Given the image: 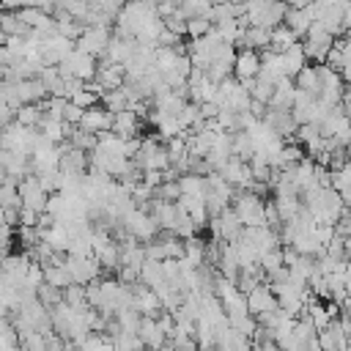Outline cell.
Instances as JSON below:
<instances>
[{
    "label": "cell",
    "instance_id": "7dc6e473",
    "mask_svg": "<svg viewBox=\"0 0 351 351\" xmlns=\"http://www.w3.org/2000/svg\"><path fill=\"white\" fill-rule=\"evenodd\" d=\"M69 101H74V104H77V107H82V110H90V107H96L99 93H96V90H90V88L85 85V88H80Z\"/></svg>",
    "mask_w": 351,
    "mask_h": 351
},
{
    "label": "cell",
    "instance_id": "7bdbcfd3",
    "mask_svg": "<svg viewBox=\"0 0 351 351\" xmlns=\"http://www.w3.org/2000/svg\"><path fill=\"white\" fill-rule=\"evenodd\" d=\"M211 30H214V22H211L208 16H195V19L186 22V36H189V38H203V36H208Z\"/></svg>",
    "mask_w": 351,
    "mask_h": 351
},
{
    "label": "cell",
    "instance_id": "603a6c76",
    "mask_svg": "<svg viewBox=\"0 0 351 351\" xmlns=\"http://www.w3.org/2000/svg\"><path fill=\"white\" fill-rule=\"evenodd\" d=\"M282 60H285V71H288V77H293L296 80V74L307 66V52H304V41H296L291 49H285L282 52Z\"/></svg>",
    "mask_w": 351,
    "mask_h": 351
},
{
    "label": "cell",
    "instance_id": "4fadbf2b",
    "mask_svg": "<svg viewBox=\"0 0 351 351\" xmlns=\"http://www.w3.org/2000/svg\"><path fill=\"white\" fill-rule=\"evenodd\" d=\"M318 346H321V351H346L348 348V332L343 329L340 318L318 332Z\"/></svg>",
    "mask_w": 351,
    "mask_h": 351
},
{
    "label": "cell",
    "instance_id": "c3c4849f",
    "mask_svg": "<svg viewBox=\"0 0 351 351\" xmlns=\"http://www.w3.org/2000/svg\"><path fill=\"white\" fill-rule=\"evenodd\" d=\"M38 299H41L47 307H55V304H60V302H63V291H60V288H55V285H49V282H44V285L38 288Z\"/></svg>",
    "mask_w": 351,
    "mask_h": 351
},
{
    "label": "cell",
    "instance_id": "8992f818",
    "mask_svg": "<svg viewBox=\"0 0 351 351\" xmlns=\"http://www.w3.org/2000/svg\"><path fill=\"white\" fill-rule=\"evenodd\" d=\"M208 228H211V236L214 239H222V241H239L241 233H244V225H241V219H239V214H236L233 206L225 208L219 217L208 219Z\"/></svg>",
    "mask_w": 351,
    "mask_h": 351
},
{
    "label": "cell",
    "instance_id": "cb8c5ba5",
    "mask_svg": "<svg viewBox=\"0 0 351 351\" xmlns=\"http://www.w3.org/2000/svg\"><path fill=\"white\" fill-rule=\"evenodd\" d=\"M140 282H143L145 288H151V291L162 288V285L167 282L165 269H162V261H145V266H143V271H140Z\"/></svg>",
    "mask_w": 351,
    "mask_h": 351
},
{
    "label": "cell",
    "instance_id": "f907efd6",
    "mask_svg": "<svg viewBox=\"0 0 351 351\" xmlns=\"http://www.w3.org/2000/svg\"><path fill=\"white\" fill-rule=\"evenodd\" d=\"M82 118H85V110H82V107H77L74 101H69V107H66V112H63V121H66V123H71V126H80V123H82Z\"/></svg>",
    "mask_w": 351,
    "mask_h": 351
},
{
    "label": "cell",
    "instance_id": "7402d4cb",
    "mask_svg": "<svg viewBox=\"0 0 351 351\" xmlns=\"http://www.w3.org/2000/svg\"><path fill=\"white\" fill-rule=\"evenodd\" d=\"M112 132L121 137H137L140 132V115L134 110H121L112 118Z\"/></svg>",
    "mask_w": 351,
    "mask_h": 351
},
{
    "label": "cell",
    "instance_id": "44dd1931",
    "mask_svg": "<svg viewBox=\"0 0 351 351\" xmlns=\"http://www.w3.org/2000/svg\"><path fill=\"white\" fill-rule=\"evenodd\" d=\"M296 90H299V88L291 82V77L280 80L277 88H274V96H271L269 107H271V110H293V104H296Z\"/></svg>",
    "mask_w": 351,
    "mask_h": 351
},
{
    "label": "cell",
    "instance_id": "836d02e7",
    "mask_svg": "<svg viewBox=\"0 0 351 351\" xmlns=\"http://www.w3.org/2000/svg\"><path fill=\"white\" fill-rule=\"evenodd\" d=\"M255 151H258V148H255L250 132H233V156L250 162V159L255 156Z\"/></svg>",
    "mask_w": 351,
    "mask_h": 351
},
{
    "label": "cell",
    "instance_id": "ab89813d",
    "mask_svg": "<svg viewBox=\"0 0 351 351\" xmlns=\"http://www.w3.org/2000/svg\"><path fill=\"white\" fill-rule=\"evenodd\" d=\"M101 101H104V107H107L112 115L121 112V110H129V96H126L123 88H118V90H107V93L101 96Z\"/></svg>",
    "mask_w": 351,
    "mask_h": 351
},
{
    "label": "cell",
    "instance_id": "484cf974",
    "mask_svg": "<svg viewBox=\"0 0 351 351\" xmlns=\"http://www.w3.org/2000/svg\"><path fill=\"white\" fill-rule=\"evenodd\" d=\"M0 203L3 208H22V195H19V181L3 173V189H0Z\"/></svg>",
    "mask_w": 351,
    "mask_h": 351
},
{
    "label": "cell",
    "instance_id": "ee69618b",
    "mask_svg": "<svg viewBox=\"0 0 351 351\" xmlns=\"http://www.w3.org/2000/svg\"><path fill=\"white\" fill-rule=\"evenodd\" d=\"M332 189L335 192H351V162L343 165L340 170H332Z\"/></svg>",
    "mask_w": 351,
    "mask_h": 351
},
{
    "label": "cell",
    "instance_id": "f6af8a7d",
    "mask_svg": "<svg viewBox=\"0 0 351 351\" xmlns=\"http://www.w3.org/2000/svg\"><path fill=\"white\" fill-rule=\"evenodd\" d=\"M285 266V261H282V247L280 250H271V252H266L263 258H261V269L266 271V277H271L274 271H280Z\"/></svg>",
    "mask_w": 351,
    "mask_h": 351
},
{
    "label": "cell",
    "instance_id": "5bb4252c",
    "mask_svg": "<svg viewBox=\"0 0 351 351\" xmlns=\"http://www.w3.org/2000/svg\"><path fill=\"white\" fill-rule=\"evenodd\" d=\"M261 74V52L258 49H239V58H236V66H233V77L236 80H255Z\"/></svg>",
    "mask_w": 351,
    "mask_h": 351
},
{
    "label": "cell",
    "instance_id": "11a10c76",
    "mask_svg": "<svg viewBox=\"0 0 351 351\" xmlns=\"http://www.w3.org/2000/svg\"><path fill=\"white\" fill-rule=\"evenodd\" d=\"M335 230H337V236H340V239L351 241V214H343V219L335 225Z\"/></svg>",
    "mask_w": 351,
    "mask_h": 351
},
{
    "label": "cell",
    "instance_id": "7c38bea8",
    "mask_svg": "<svg viewBox=\"0 0 351 351\" xmlns=\"http://www.w3.org/2000/svg\"><path fill=\"white\" fill-rule=\"evenodd\" d=\"M219 173H222V178H225L230 186H236V189H250L252 181H255L250 162H244V159H239V156H230L228 165H225Z\"/></svg>",
    "mask_w": 351,
    "mask_h": 351
},
{
    "label": "cell",
    "instance_id": "f35d334b",
    "mask_svg": "<svg viewBox=\"0 0 351 351\" xmlns=\"http://www.w3.org/2000/svg\"><path fill=\"white\" fill-rule=\"evenodd\" d=\"M69 255H77V258H96V252H93V233H88V236H71Z\"/></svg>",
    "mask_w": 351,
    "mask_h": 351
},
{
    "label": "cell",
    "instance_id": "f1b7e54d",
    "mask_svg": "<svg viewBox=\"0 0 351 351\" xmlns=\"http://www.w3.org/2000/svg\"><path fill=\"white\" fill-rule=\"evenodd\" d=\"M44 104H22L19 110H16V123H22V126H30V129H38L41 126V121H44Z\"/></svg>",
    "mask_w": 351,
    "mask_h": 351
},
{
    "label": "cell",
    "instance_id": "6da1fadb",
    "mask_svg": "<svg viewBox=\"0 0 351 351\" xmlns=\"http://www.w3.org/2000/svg\"><path fill=\"white\" fill-rule=\"evenodd\" d=\"M244 3V19L250 27H280L285 25L288 5L282 0H241Z\"/></svg>",
    "mask_w": 351,
    "mask_h": 351
},
{
    "label": "cell",
    "instance_id": "f546056e",
    "mask_svg": "<svg viewBox=\"0 0 351 351\" xmlns=\"http://www.w3.org/2000/svg\"><path fill=\"white\" fill-rule=\"evenodd\" d=\"M0 27H3V36H27L30 33V27L22 22L19 11H3Z\"/></svg>",
    "mask_w": 351,
    "mask_h": 351
},
{
    "label": "cell",
    "instance_id": "e575fe53",
    "mask_svg": "<svg viewBox=\"0 0 351 351\" xmlns=\"http://www.w3.org/2000/svg\"><path fill=\"white\" fill-rule=\"evenodd\" d=\"M178 184H181V192H184V195H200V197H206V192H208V181H206V176H197V173H186V176H181Z\"/></svg>",
    "mask_w": 351,
    "mask_h": 351
},
{
    "label": "cell",
    "instance_id": "74e56055",
    "mask_svg": "<svg viewBox=\"0 0 351 351\" xmlns=\"http://www.w3.org/2000/svg\"><path fill=\"white\" fill-rule=\"evenodd\" d=\"M44 274H47V282L55 285V288H60V291H66L69 285H74V280H71L66 263H63V266H44Z\"/></svg>",
    "mask_w": 351,
    "mask_h": 351
},
{
    "label": "cell",
    "instance_id": "6125c7cd",
    "mask_svg": "<svg viewBox=\"0 0 351 351\" xmlns=\"http://www.w3.org/2000/svg\"><path fill=\"white\" fill-rule=\"evenodd\" d=\"M247 351H255V348H252V346H250V348H247Z\"/></svg>",
    "mask_w": 351,
    "mask_h": 351
},
{
    "label": "cell",
    "instance_id": "680465c9",
    "mask_svg": "<svg viewBox=\"0 0 351 351\" xmlns=\"http://www.w3.org/2000/svg\"><path fill=\"white\" fill-rule=\"evenodd\" d=\"M178 44H184V41H181V36H176L173 30H167V27H165V33L159 36V47H178Z\"/></svg>",
    "mask_w": 351,
    "mask_h": 351
},
{
    "label": "cell",
    "instance_id": "2e32d148",
    "mask_svg": "<svg viewBox=\"0 0 351 351\" xmlns=\"http://www.w3.org/2000/svg\"><path fill=\"white\" fill-rule=\"evenodd\" d=\"M134 310H137L143 318H159L165 307H162L156 291H151V288H145V285L140 282V288H134Z\"/></svg>",
    "mask_w": 351,
    "mask_h": 351
},
{
    "label": "cell",
    "instance_id": "83f0119b",
    "mask_svg": "<svg viewBox=\"0 0 351 351\" xmlns=\"http://www.w3.org/2000/svg\"><path fill=\"white\" fill-rule=\"evenodd\" d=\"M285 25H288L296 36H307V30H310V25H313V16H310L307 8H288Z\"/></svg>",
    "mask_w": 351,
    "mask_h": 351
},
{
    "label": "cell",
    "instance_id": "db71d44e",
    "mask_svg": "<svg viewBox=\"0 0 351 351\" xmlns=\"http://www.w3.org/2000/svg\"><path fill=\"white\" fill-rule=\"evenodd\" d=\"M101 302H104V299H101V285H99V280H96V282H90V285H88V304L99 310V307H101Z\"/></svg>",
    "mask_w": 351,
    "mask_h": 351
},
{
    "label": "cell",
    "instance_id": "7a4b0ae2",
    "mask_svg": "<svg viewBox=\"0 0 351 351\" xmlns=\"http://www.w3.org/2000/svg\"><path fill=\"white\" fill-rule=\"evenodd\" d=\"M233 208H236V214H239L244 228L266 225V200H261V195H255L250 189H241L233 197Z\"/></svg>",
    "mask_w": 351,
    "mask_h": 351
},
{
    "label": "cell",
    "instance_id": "bcb514c9",
    "mask_svg": "<svg viewBox=\"0 0 351 351\" xmlns=\"http://www.w3.org/2000/svg\"><path fill=\"white\" fill-rule=\"evenodd\" d=\"M181 184L178 181H165L159 189H156V200H165V203H178L181 200Z\"/></svg>",
    "mask_w": 351,
    "mask_h": 351
},
{
    "label": "cell",
    "instance_id": "277c9868",
    "mask_svg": "<svg viewBox=\"0 0 351 351\" xmlns=\"http://www.w3.org/2000/svg\"><path fill=\"white\" fill-rule=\"evenodd\" d=\"M58 69H60V77H63V80H66V77H77V80H82L85 85L93 82L96 74H99V63H96V58L88 55V52H82V49H74Z\"/></svg>",
    "mask_w": 351,
    "mask_h": 351
},
{
    "label": "cell",
    "instance_id": "8d00e7d4",
    "mask_svg": "<svg viewBox=\"0 0 351 351\" xmlns=\"http://www.w3.org/2000/svg\"><path fill=\"white\" fill-rule=\"evenodd\" d=\"M69 143H71L74 148L85 151V154H93V151H96V145H99V134H93V132H85L82 126H77V129L71 132Z\"/></svg>",
    "mask_w": 351,
    "mask_h": 351
},
{
    "label": "cell",
    "instance_id": "94428289",
    "mask_svg": "<svg viewBox=\"0 0 351 351\" xmlns=\"http://www.w3.org/2000/svg\"><path fill=\"white\" fill-rule=\"evenodd\" d=\"M282 3H285L288 8H307L313 0H282Z\"/></svg>",
    "mask_w": 351,
    "mask_h": 351
},
{
    "label": "cell",
    "instance_id": "52a82bcc",
    "mask_svg": "<svg viewBox=\"0 0 351 351\" xmlns=\"http://www.w3.org/2000/svg\"><path fill=\"white\" fill-rule=\"evenodd\" d=\"M110 44H112V27H85V33L77 38V49L93 58H104Z\"/></svg>",
    "mask_w": 351,
    "mask_h": 351
},
{
    "label": "cell",
    "instance_id": "91938a15",
    "mask_svg": "<svg viewBox=\"0 0 351 351\" xmlns=\"http://www.w3.org/2000/svg\"><path fill=\"white\" fill-rule=\"evenodd\" d=\"M255 351H282V348L277 346V340H274V337H269V340H263L261 346H255Z\"/></svg>",
    "mask_w": 351,
    "mask_h": 351
},
{
    "label": "cell",
    "instance_id": "9c48e42d",
    "mask_svg": "<svg viewBox=\"0 0 351 351\" xmlns=\"http://www.w3.org/2000/svg\"><path fill=\"white\" fill-rule=\"evenodd\" d=\"M19 195H22V206L25 208H33L38 214L47 211V200H49V192L41 186L38 176H27L19 181Z\"/></svg>",
    "mask_w": 351,
    "mask_h": 351
},
{
    "label": "cell",
    "instance_id": "4316f807",
    "mask_svg": "<svg viewBox=\"0 0 351 351\" xmlns=\"http://www.w3.org/2000/svg\"><path fill=\"white\" fill-rule=\"evenodd\" d=\"M184 261L192 263L195 269L206 263V241L200 236H192V239H184Z\"/></svg>",
    "mask_w": 351,
    "mask_h": 351
},
{
    "label": "cell",
    "instance_id": "9f6ffc18",
    "mask_svg": "<svg viewBox=\"0 0 351 351\" xmlns=\"http://www.w3.org/2000/svg\"><path fill=\"white\" fill-rule=\"evenodd\" d=\"M176 11H178V3H173V0H162V3L156 5V14H159L162 19H170Z\"/></svg>",
    "mask_w": 351,
    "mask_h": 351
},
{
    "label": "cell",
    "instance_id": "b9f144b4",
    "mask_svg": "<svg viewBox=\"0 0 351 351\" xmlns=\"http://www.w3.org/2000/svg\"><path fill=\"white\" fill-rule=\"evenodd\" d=\"M214 8L211 0H181V11L186 14V19H195V16H208Z\"/></svg>",
    "mask_w": 351,
    "mask_h": 351
},
{
    "label": "cell",
    "instance_id": "9a60e30c",
    "mask_svg": "<svg viewBox=\"0 0 351 351\" xmlns=\"http://www.w3.org/2000/svg\"><path fill=\"white\" fill-rule=\"evenodd\" d=\"M263 121L280 134V137H285V143L296 134V129H299V123H296V118H293V112L291 110H266V115H263Z\"/></svg>",
    "mask_w": 351,
    "mask_h": 351
},
{
    "label": "cell",
    "instance_id": "1f68e13d",
    "mask_svg": "<svg viewBox=\"0 0 351 351\" xmlns=\"http://www.w3.org/2000/svg\"><path fill=\"white\" fill-rule=\"evenodd\" d=\"M244 85L250 88V93H252V99L255 101H263L266 107H269V101H271V96H274V82H269V80H263V77H255V80H244Z\"/></svg>",
    "mask_w": 351,
    "mask_h": 351
},
{
    "label": "cell",
    "instance_id": "60d3db41",
    "mask_svg": "<svg viewBox=\"0 0 351 351\" xmlns=\"http://www.w3.org/2000/svg\"><path fill=\"white\" fill-rule=\"evenodd\" d=\"M63 302L69 304V307H90L88 304V285H69L66 291H63Z\"/></svg>",
    "mask_w": 351,
    "mask_h": 351
},
{
    "label": "cell",
    "instance_id": "30bf717a",
    "mask_svg": "<svg viewBox=\"0 0 351 351\" xmlns=\"http://www.w3.org/2000/svg\"><path fill=\"white\" fill-rule=\"evenodd\" d=\"M241 239H244V241H250V244L261 252V258H263L266 252H271V250H280V247H282V244H280V233H277L274 228H269V225H261V228H244Z\"/></svg>",
    "mask_w": 351,
    "mask_h": 351
},
{
    "label": "cell",
    "instance_id": "d6a6232c",
    "mask_svg": "<svg viewBox=\"0 0 351 351\" xmlns=\"http://www.w3.org/2000/svg\"><path fill=\"white\" fill-rule=\"evenodd\" d=\"M244 47L247 49H269L271 47V30L269 27H247Z\"/></svg>",
    "mask_w": 351,
    "mask_h": 351
},
{
    "label": "cell",
    "instance_id": "4dcf8cb0",
    "mask_svg": "<svg viewBox=\"0 0 351 351\" xmlns=\"http://www.w3.org/2000/svg\"><path fill=\"white\" fill-rule=\"evenodd\" d=\"M296 41H299V36H296L288 25H280V27H274V30H271V47H269V49H274V52H280V55H282V52H285V49H291Z\"/></svg>",
    "mask_w": 351,
    "mask_h": 351
},
{
    "label": "cell",
    "instance_id": "ba28073f",
    "mask_svg": "<svg viewBox=\"0 0 351 351\" xmlns=\"http://www.w3.org/2000/svg\"><path fill=\"white\" fill-rule=\"evenodd\" d=\"M66 269L71 274V280L77 285H90L99 280L101 274V263L99 258H77V255H66Z\"/></svg>",
    "mask_w": 351,
    "mask_h": 351
},
{
    "label": "cell",
    "instance_id": "d590c367",
    "mask_svg": "<svg viewBox=\"0 0 351 351\" xmlns=\"http://www.w3.org/2000/svg\"><path fill=\"white\" fill-rule=\"evenodd\" d=\"M307 318L315 324V329L321 332V329H326L335 318L329 315V310H326V302H321V299H313L310 304H307Z\"/></svg>",
    "mask_w": 351,
    "mask_h": 351
},
{
    "label": "cell",
    "instance_id": "681fc988",
    "mask_svg": "<svg viewBox=\"0 0 351 351\" xmlns=\"http://www.w3.org/2000/svg\"><path fill=\"white\" fill-rule=\"evenodd\" d=\"M16 239L22 241V247H27V250H30V247H36V244L41 241V230H38V228L19 225V228H16Z\"/></svg>",
    "mask_w": 351,
    "mask_h": 351
},
{
    "label": "cell",
    "instance_id": "8fae6325",
    "mask_svg": "<svg viewBox=\"0 0 351 351\" xmlns=\"http://www.w3.org/2000/svg\"><path fill=\"white\" fill-rule=\"evenodd\" d=\"M247 304H250V313H252L255 318L280 310V299H277V293L269 288V282H263V285H258L252 293H247Z\"/></svg>",
    "mask_w": 351,
    "mask_h": 351
},
{
    "label": "cell",
    "instance_id": "5b68a950",
    "mask_svg": "<svg viewBox=\"0 0 351 351\" xmlns=\"http://www.w3.org/2000/svg\"><path fill=\"white\" fill-rule=\"evenodd\" d=\"M137 167L145 173V170H167L170 167V154H167V145H162L156 137H145L143 145H140V154L134 156Z\"/></svg>",
    "mask_w": 351,
    "mask_h": 351
},
{
    "label": "cell",
    "instance_id": "ffe728a7",
    "mask_svg": "<svg viewBox=\"0 0 351 351\" xmlns=\"http://www.w3.org/2000/svg\"><path fill=\"white\" fill-rule=\"evenodd\" d=\"M96 82L101 85V90H118L126 85V66H118V63H101L99 66V74H96Z\"/></svg>",
    "mask_w": 351,
    "mask_h": 351
},
{
    "label": "cell",
    "instance_id": "e0dca14e",
    "mask_svg": "<svg viewBox=\"0 0 351 351\" xmlns=\"http://www.w3.org/2000/svg\"><path fill=\"white\" fill-rule=\"evenodd\" d=\"M137 335H140V340H143V346H145L148 351H159V348H165V346L170 343V337L165 335V329L159 326L156 318H143Z\"/></svg>",
    "mask_w": 351,
    "mask_h": 351
},
{
    "label": "cell",
    "instance_id": "d4e9b609",
    "mask_svg": "<svg viewBox=\"0 0 351 351\" xmlns=\"http://www.w3.org/2000/svg\"><path fill=\"white\" fill-rule=\"evenodd\" d=\"M296 88L299 90H307L310 96H321V77H318V66H304L299 74H296Z\"/></svg>",
    "mask_w": 351,
    "mask_h": 351
},
{
    "label": "cell",
    "instance_id": "816d5d0a",
    "mask_svg": "<svg viewBox=\"0 0 351 351\" xmlns=\"http://www.w3.org/2000/svg\"><path fill=\"white\" fill-rule=\"evenodd\" d=\"M96 8H101V11H107L110 16H118L121 14V8L126 5V0H90Z\"/></svg>",
    "mask_w": 351,
    "mask_h": 351
},
{
    "label": "cell",
    "instance_id": "d6986e66",
    "mask_svg": "<svg viewBox=\"0 0 351 351\" xmlns=\"http://www.w3.org/2000/svg\"><path fill=\"white\" fill-rule=\"evenodd\" d=\"M112 112L107 110V107H90V110H85V118H82V129L85 132H93V134H104V132H112Z\"/></svg>",
    "mask_w": 351,
    "mask_h": 351
},
{
    "label": "cell",
    "instance_id": "ac0fdd59",
    "mask_svg": "<svg viewBox=\"0 0 351 351\" xmlns=\"http://www.w3.org/2000/svg\"><path fill=\"white\" fill-rule=\"evenodd\" d=\"M258 77H263V80H269V82H280V80H285L288 77V71H285V60H282V55L280 52H274V49H263V55H261V74Z\"/></svg>",
    "mask_w": 351,
    "mask_h": 351
},
{
    "label": "cell",
    "instance_id": "f5cc1de1",
    "mask_svg": "<svg viewBox=\"0 0 351 351\" xmlns=\"http://www.w3.org/2000/svg\"><path fill=\"white\" fill-rule=\"evenodd\" d=\"M38 219H41V214L38 211H33V208H19V225H27V228H38Z\"/></svg>",
    "mask_w": 351,
    "mask_h": 351
},
{
    "label": "cell",
    "instance_id": "6f0895ef",
    "mask_svg": "<svg viewBox=\"0 0 351 351\" xmlns=\"http://www.w3.org/2000/svg\"><path fill=\"white\" fill-rule=\"evenodd\" d=\"M326 66L343 71V52H340V47H332V49H329V55H326Z\"/></svg>",
    "mask_w": 351,
    "mask_h": 351
},
{
    "label": "cell",
    "instance_id": "3957f363",
    "mask_svg": "<svg viewBox=\"0 0 351 351\" xmlns=\"http://www.w3.org/2000/svg\"><path fill=\"white\" fill-rule=\"evenodd\" d=\"M121 225L134 236V239H140V241H154L159 233H162V225H159V219L151 214V211H143V208H132L123 219H121Z\"/></svg>",
    "mask_w": 351,
    "mask_h": 351
}]
</instances>
